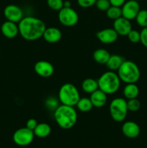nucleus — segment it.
<instances>
[{
	"mask_svg": "<svg viewBox=\"0 0 147 148\" xmlns=\"http://www.w3.org/2000/svg\"><path fill=\"white\" fill-rule=\"evenodd\" d=\"M19 34L23 39L33 41L43 37L46 25L44 22L33 16L24 17L18 23Z\"/></svg>",
	"mask_w": 147,
	"mask_h": 148,
	"instance_id": "nucleus-1",
	"label": "nucleus"
},
{
	"mask_svg": "<svg viewBox=\"0 0 147 148\" xmlns=\"http://www.w3.org/2000/svg\"><path fill=\"white\" fill-rule=\"evenodd\" d=\"M54 119L58 125L63 130H70L77 121V113L73 106H59L54 111Z\"/></svg>",
	"mask_w": 147,
	"mask_h": 148,
	"instance_id": "nucleus-2",
	"label": "nucleus"
},
{
	"mask_svg": "<svg viewBox=\"0 0 147 148\" xmlns=\"http://www.w3.org/2000/svg\"><path fill=\"white\" fill-rule=\"evenodd\" d=\"M120 82L118 73L110 70L104 72L97 79L99 89L107 95L115 93L119 90Z\"/></svg>",
	"mask_w": 147,
	"mask_h": 148,
	"instance_id": "nucleus-3",
	"label": "nucleus"
},
{
	"mask_svg": "<svg viewBox=\"0 0 147 148\" xmlns=\"http://www.w3.org/2000/svg\"><path fill=\"white\" fill-rule=\"evenodd\" d=\"M118 75L120 81L125 83H136L140 79L141 72L135 62L125 60L118 69Z\"/></svg>",
	"mask_w": 147,
	"mask_h": 148,
	"instance_id": "nucleus-4",
	"label": "nucleus"
},
{
	"mask_svg": "<svg viewBox=\"0 0 147 148\" xmlns=\"http://www.w3.org/2000/svg\"><path fill=\"white\" fill-rule=\"evenodd\" d=\"M80 99V94L74 84L65 83L59 91V100L63 105L75 106Z\"/></svg>",
	"mask_w": 147,
	"mask_h": 148,
	"instance_id": "nucleus-5",
	"label": "nucleus"
},
{
	"mask_svg": "<svg viewBox=\"0 0 147 148\" xmlns=\"http://www.w3.org/2000/svg\"><path fill=\"white\" fill-rule=\"evenodd\" d=\"M110 114L116 122H122L126 119L128 114L127 101L125 98H114L110 104Z\"/></svg>",
	"mask_w": 147,
	"mask_h": 148,
	"instance_id": "nucleus-6",
	"label": "nucleus"
},
{
	"mask_svg": "<svg viewBox=\"0 0 147 148\" xmlns=\"http://www.w3.org/2000/svg\"><path fill=\"white\" fill-rule=\"evenodd\" d=\"M60 23L66 27H73L79 21V15L76 10L71 7H63L58 14Z\"/></svg>",
	"mask_w": 147,
	"mask_h": 148,
	"instance_id": "nucleus-7",
	"label": "nucleus"
},
{
	"mask_svg": "<svg viewBox=\"0 0 147 148\" xmlns=\"http://www.w3.org/2000/svg\"><path fill=\"white\" fill-rule=\"evenodd\" d=\"M35 137L33 130H29L27 127H22L16 130L12 136L14 143L19 146H27L32 143Z\"/></svg>",
	"mask_w": 147,
	"mask_h": 148,
	"instance_id": "nucleus-8",
	"label": "nucleus"
},
{
	"mask_svg": "<svg viewBox=\"0 0 147 148\" xmlns=\"http://www.w3.org/2000/svg\"><path fill=\"white\" fill-rule=\"evenodd\" d=\"M122 17L129 20L135 19L137 14L141 10L138 1L135 0H128L121 7Z\"/></svg>",
	"mask_w": 147,
	"mask_h": 148,
	"instance_id": "nucleus-9",
	"label": "nucleus"
},
{
	"mask_svg": "<svg viewBox=\"0 0 147 148\" xmlns=\"http://www.w3.org/2000/svg\"><path fill=\"white\" fill-rule=\"evenodd\" d=\"M4 17L8 21L18 23L24 17L22 10L16 4H9L4 10Z\"/></svg>",
	"mask_w": 147,
	"mask_h": 148,
	"instance_id": "nucleus-10",
	"label": "nucleus"
},
{
	"mask_svg": "<svg viewBox=\"0 0 147 148\" xmlns=\"http://www.w3.org/2000/svg\"><path fill=\"white\" fill-rule=\"evenodd\" d=\"M34 70L41 77H50L54 72V67L50 62L41 60L36 62L34 65Z\"/></svg>",
	"mask_w": 147,
	"mask_h": 148,
	"instance_id": "nucleus-11",
	"label": "nucleus"
},
{
	"mask_svg": "<svg viewBox=\"0 0 147 148\" xmlns=\"http://www.w3.org/2000/svg\"><path fill=\"white\" fill-rule=\"evenodd\" d=\"M113 28L118 36H127L129 32L132 30V24L131 20H127L123 17H120L114 20Z\"/></svg>",
	"mask_w": 147,
	"mask_h": 148,
	"instance_id": "nucleus-12",
	"label": "nucleus"
},
{
	"mask_svg": "<svg viewBox=\"0 0 147 148\" xmlns=\"http://www.w3.org/2000/svg\"><path fill=\"white\" fill-rule=\"evenodd\" d=\"M96 36L98 40L105 44H110L117 40L118 34L114 28H105L99 30L96 33Z\"/></svg>",
	"mask_w": 147,
	"mask_h": 148,
	"instance_id": "nucleus-13",
	"label": "nucleus"
},
{
	"mask_svg": "<svg viewBox=\"0 0 147 148\" xmlns=\"http://www.w3.org/2000/svg\"><path fill=\"white\" fill-rule=\"evenodd\" d=\"M122 132L125 137L135 139L139 136L141 129L137 123L132 121H125L122 126Z\"/></svg>",
	"mask_w": 147,
	"mask_h": 148,
	"instance_id": "nucleus-14",
	"label": "nucleus"
},
{
	"mask_svg": "<svg viewBox=\"0 0 147 148\" xmlns=\"http://www.w3.org/2000/svg\"><path fill=\"white\" fill-rule=\"evenodd\" d=\"M1 33L7 38H14L19 34L18 24L11 21H5L1 26Z\"/></svg>",
	"mask_w": 147,
	"mask_h": 148,
	"instance_id": "nucleus-15",
	"label": "nucleus"
},
{
	"mask_svg": "<svg viewBox=\"0 0 147 148\" xmlns=\"http://www.w3.org/2000/svg\"><path fill=\"white\" fill-rule=\"evenodd\" d=\"M43 38L46 42L49 43H56L60 41L62 38V33L60 29L56 27H46Z\"/></svg>",
	"mask_w": 147,
	"mask_h": 148,
	"instance_id": "nucleus-16",
	"label": "nucleus"
},
{
	"mask_svg": "<svg viewBox=\"0 0 147 148\" xmlns=\"http://www.w3.org/2000/svg\"><path fill=\"white\" fill-rule=\"evenodd\" d=\"M90 100L94 107L96 108H102L105 106L108 101L107 94L102 91L101 90L97 89L90 94Z\"/></svg>",
	"mask_w": 147,
	"mask_h": 148,
	"instance_id": "nucleus-17",
	"label": "nucleus"
},
{
	"mask_svg": "<svg viewBox=\"0 0 147 148\" xmlns=\"http://www.w3.org/2000/svg\"><path fill=\"white\" fill-rule=\"evenodd\" d=\"M125 59L122 56H120L118 54H112L110 55L108 62L106 63V66L110 71H118L120 66H121Z\"/></svg>",
	"mask_w": 147,
	"mask_h": 148,
	"instance_id": "nucleus-18",
	"label": "nucleus"
},
{
	"mask_svg": "<svg viewBox=\"0 0 147 148\" xmlns=\"http://www.w3.org/2000/svg\"><path fill=\"white\" fill-rule=\"evenodd\" d=\"M110 53L105 49H98L94 51L93 59L99 64H106L110 56Z\"/></svg>",
	"mask_w": 147,
	"mask_h": 148,
	"instance_id": "nucleus-19",
	"label": "nucleus"
},
{
	"mask_svg": "<svg viewBox=\"0 0 147 148\" xmlns=\"http://www.w3.org/2000/svg\"><path fill=\"white\" fill-rule=\"evenodd\" d=\"M33 132L35 137L39 138H46L50 135L51 132V127L47 123H40L37 124Z\"/></svg>",
	"mask_w": 147,
	"mask_h": 148,
	"instance_id": "nucleus-20",
	"label": "nucleus"
},
{
	"mask_svg": "<svg viewBox=\"0 0 147 148\" xmlns=\"http://www.w3.org/2000/svg\"><path fill=\"white\" fill-rule=\"evenodd\" d=\"M82 89L86 93L91 94L97 89H99L97 79L93 78H86L84 79L82 83Z\"/></svg>",
	"mask_w": 147,
	"mask_h": 148,
	"instance_id": "nucleus-21",
	"label": "nucleus"
},
{
	"mask_svg": "<svg viewBox=\"0 0 147 148\" xmlns=\"http://www.w3.org/2000/svg\"><path fill=\"white\" fill-rule=\"evenodd\" d=\"M139 94V88L135 83L126 84L123 89V95L126 99L136 98Z\"/></svg>",
	"mask_w": 147,
	"mask_h": 148,
	"instance_id": "nucleus-22",
	"label": "nucleus"
},
{
	"mask_svg": "<svg viewBox=\"0 0 147 148\" xmlns=\"http://www.w3.org/2000/svg\"><path fill=\"white\" fill-rule=\"evenodd\" d=\"M76 106L78 109L82 112H89L93 108V105L92 103L90 98H80Z\"/></svg>",
	"mask_w": 147,
	"mask_h": 148,
	"instance_id": "nucleus-23",
	"label": "nucleus"
},
{
	"mask_svg": "<svg viewBox=\"0 0 147 148\" xmlns=\"http://www.w3.org/2000/svg\"><path fill=\"white\" fill-rule=\"evenodd\" d=\"M105 12H106L107 17L111 20H115L119 17H122V10H121V7H119L110 6Z\"/></svg>",
	"mask_w": 147,
	"mask_h": 148,
	"instance_id": "nucleus-24",
	"label": "nucleus"
},
{
	"mask_svg": "<svg viewBox=\"0 0 147 148\" xmlns=\"http://www.w3.org/2000/svg\"><path fill=\"white\" fill-rule=\"evenodd\" d=\"M137 24L141 27H147V10H141L135 17Z\"/></svg>",
	"mask_w": 147,
	"mask_h": 148,
	"instance_id": "nucleus-25",
	"label": "nucleus"
},
{
	"mask_svg": "<svg viewBox=\"0 0 147 148\" xmlns=\"http://www.w3.org/2000/svg\"><path fill=\"white\" fill-rule=\"evenodd\" d=\"M127 107L129 111L135 112L141 108V102L139 100L137 99V98L129 99L127 101Z\"/></svg>",
	"mask_w": 147,
	"mask_h": 148,
	"instance_id": "nucleus-26",
	"label": "nucleus"
},
{
	"mask_svg": "<svg viewBox=\"0 0 147 148\" xmlns=\"http://www.w3.org/2000/svg\"><path fill=\"white\" fill-rule=\"evenodd\" d=\"M63 0H47V5L54 11H59L63 7Z\"/></svg>",
	"mask_w": 147,
	"mask_h": 148,
	"instance_id": "nucleus-27",
	"label": "nucleus"
},
{
	"mask_svg": "<svg viewBox=\"0 0 147 148\" xmlns=\"http://www.w3.org/2000/svg\"><path fill=\"white\" fill-rule=\"evenodd\" d=\"M128 38L131 43H139L141 40V33L136 30H131L128 35Z\"/></svg>",
	"mask_w": 147,
	"mask_h": 148,
	"instance_id": "nucleus-28",
	"label": "nucleus"
},
{
	"mask_svg": "<svg viewBox=\"0 0 147 148\" xmlns=\"http://www.w3.org/2000/svg\"><path fill=\"white\" fill-rule=\"evenodd\" d=\"M97 8L102 12H106L111 4L109 0H97L95 4Z\"/></svg>",
	"mask_w": 147,
	"mask_h": 148,
	"instance_id": "nucleus-29",
	"label": "nucleus"
},
{
	"mask_svg": "<svg viewBox=\"0 0 147 148\" xmlns=\"http://www.w3.org/2000/svg\"><path fill=\"white\" fill-rule=\"evenodd\" d=\"M59 102H60L59 101L53 97H50V98H48L46 101V106L48 109H51L53 110V111L56 109L58 106H59Z\"/></svg>",
	"mask_w": 147,
	"mask_h": 148,
	"instance_id": "nucleus-30",
	"label": "nucleus"
},
{
	"mask_svg": "<svg viewBox=\"0 0 147 148\" xmlns=\"http://www.w3.org/2000/svg\"><path fill=\"white\" fill-rule=\"evenodd\" d=\"M97 0H77V4L82 8H89L95 4Z\"/></svg>",
	"mask_w": 147,
	"mask_h": 148,
	"instance_id": "nucleus-31",
	"label": "nucleus"
},
{
	"mask_svg": "<svg viewBox=\"0 0 147 148\" xmlns=\"http://www.w3.org/2000/svg\"><path fill=\"white\" fill-rule=\"evenodd\" d=\"M141 33V42L144 47L147 48V27H143L141 31L140 32Z\"/></svg>",
	"mask_w": 147,
	"mask_h": 148,
	"instance_id": "nucleus-32",
	"label": "nucleus"
},
{
	"mask_svg": "<svg viewBox=\"0 0 147 148\" xmlns=\"http://www.w3.org/2000/svg\"><path fill=\"white\" fill-rule=\"evenodd\" d=\"M37 124H38V123L36 121V119H30L27 120V122H26V127L28 128L29 130H33H33L35 129V127H37Z\"/></svg>",
	"mask_w": 147,
	"mask_h": 148,
	"instance_id": "nucleus-33",
	"label": "nucleus"
},
{
	"mask_svg": "<svg viewBox=\"0 0 147 148\" xmlns=\"http://www.w3.org/2000/svg\"><path fill=\"white\" fill-rule=\"evenodd\" d=\"M110 2L111 6H115V7H121L126 1V0H109Z\"/></svg>",
	"mask_w": 147,
	"mask_h": 148,
	"instance_id": "nucleus-34",
	"label": "nucleus"
},
{
	"mask_svg": "<svg viewBox=\"0 0 147 148\" xmlns=\"http://www.w3.org/2000/svg\"><path fill=\"white\" fill-rule=\"evenodd\" d=\"M71 3L70 1H63V7H71Z\"/></svg>",
	"mask_w": 147,
	"mask_h": 148,
	"instance_id": "nucleus-35",
	"label": "nucleus"
},
{
	"mask_svg": "<svg viewBox=\"0 0 147 148\" xmlns=\"http://www.w3.org/2000/svg\"><path fill=\"white\" fill-rule=\"evenodd\" d=\"M135 1H141V0H135Z\"/></svg>",
	"mask_w": 147,
	"mask_h": 148,
	"instance_id": "nucleus-36",
	"label": "nucleus"
}]
</instances>
